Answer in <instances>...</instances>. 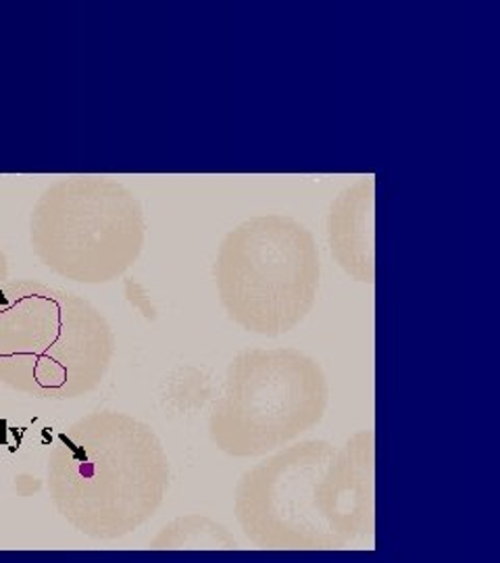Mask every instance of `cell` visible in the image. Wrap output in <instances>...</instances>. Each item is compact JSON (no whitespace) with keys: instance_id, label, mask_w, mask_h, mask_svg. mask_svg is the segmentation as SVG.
I'll return each mask as SVG.
<instances>
[{"instance_id":"obj_1","label":"cell","mask_w":500,"mask_h":563,"mask_svg":"<svg viewBox=\"0 0 500 563\" xmlns=\"http://www.w3.org/2000/svg\"><path fill=\"white\" fill-rule=\"evenodd\" d=\"M167 455L155 432L130 418H95L63 439L55 501L81 532L113 539L146 522L165 497Z\"/></svg>"},{"instance_id":"obj_2","label":"cell","mask_w":500,"mask_h":563,"mask_svg":"<svg viewBox=\"0 0 500 563\" xmlns=\"http://www.w3.org/2000/svg\"><path fill=\"white\" fill-rule=\"evenodd\" d=\"M320 274L313 234L288 216H259L236 225L221 241L215 263L227 318L260 336H281L311 313Z\"/></svg>"},{"instance_id":"obj_3","label":"cell","mask_w":500,"mask_h":563,"mask_svg":"<svg viewBox=\"0 0 500 563\" xmlns=\"http://www.w3.org/2000/svg\"><path fill=\"white\" fill-rule=\"evenodd\" d=\"M327 401L330 386L313 357L297 349H251L227 367L209 434L232 457H259L318 426Z\"/></svg>"},{"instance_id":"obj_4","label":"cell","mask_w":500,"mask_h":563,"mask_svg":"<svg viewBox=\"0 0 500 563\" xmlns=\"http://www.w3.org/2000/svg\"><path fill=\"white\" fill-rule=\"evenodd\" d=\"M334 455L327 441H304L248 470L236 488V516L246 537L267 549L348 543L327 474Z\"/></svg>"},{"instance_id":"obj_5","label":"cell","mask_w":500,"mask_h":563,"mask_svg":"<svg viewBox=\"0 0 500 563\" xmlns=\"http://www.w3.org/2000/svg\"><path fill=\"white\" fill-rule=\"evenodd\" d=\"M57 251L74 272L113 274L136 257L142 242L138 207L115 188L78 186L55 207Z\"/></svg>"},{"instance_id":"obj_6","label":"cell","mask_w":500,"mask_h":563,"mask_svg":"<svg viewBox=\"0 0 500 563\" xmlns=\"http://www.w3.org/2000/svg\"><path fill=\"white\" fill-rule=\"evenodd\" d=\"M327 241L336 263L363 284L376 282V178H359L332 202Z\"/></svg>"},{"instance_id":"obj_7","label":"cell","mask_w":500,"mask_h":563,"mask_svg":"<svg viewBox=\"0 0 500 563\" xmlns=\"http://www.w3.org/2000/svg\"><path fill=\"white\" fill-rule=\"evenodd\" d=\"M165 532L176 534V539L163 541L174 547H184V549H197V547H204V549H213V547H236V539H232L227 534V530L220 526V523L211 522L207 518H199V516H190L178 520L174 526H169V530L165 528ZM160 544V543H159Z\"/></svg>"}]
</instances>
